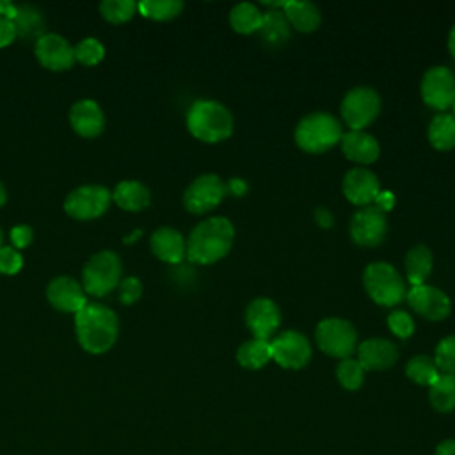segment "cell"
<instances>
[{
    "label": "cell",
    "mask_w": 455,
    "mask_h": 455,
    "mask_svg": "<svg viewBox=\"0 0 455 455\" xmlns=\"http://www.w3.org/2000/svg\"><path fill=\"white\" fill-rule=\"evenodd\" d=\"M235 242V228L229 219L213 215L201 220L185 240V256L197 265H212L222 259Z\"/></svg>",
    "instance_id": "1"
},
{
    "label": "cell",
    "mask_w": 455,
    "mask_h": 455,
    "mask_svg": "<svg viewBox=\"0 0 455 455\" xmlns=\"http://www.w3.org/2000/svg\"><path fill=\"white\" fill-rule=\"evenodd\" d=\"M75 334L80 347L89 354L108 352L119 334L117 315L98 302H87L75 313Z\"/></svg>",
    "instance_id": "2"
},
{
    "label": "cell",
    "mask_w": 455,
    "mask_h": 455,
    "mask_svg": "<svg viewBox=\"0 0 455 455\" xmlns=\"http://www.w3.org/2000/svg\"><path fill=\"white\" fill-rule=\"evenodd\" d=\"M188 132L203 142H220L233 133L235 119L226 105L217 100H196L185 116Z\"/></svg>",
    "instance_id": "3"
},
{
    "label": "cell",
    "mask_w": 455,
    "mask_h": 455,
    "mask_svg": "<svg viewBox=\"0 0 455 455\" xmlns=\"http://www.w3.org/2000/svg\"><path fill=\"white\" fill-rule=\"evenodd\" d=\"M343 135L341 123L331 112H311L304 116L293 132L297 146L306 153H323L334 148Z\"/></svg>",
    "instance_id": "4"
},
{
    "label": "cell",
    "mask_w": 455,
    "mask_h": 455,
    "mask_svg": "<svg viewBox=\"0 0 455 455\" xmlns=\"http://www.w3.org/2000/svg\"><path fill=\"white\" fill-rule=\"evenodd\" d=\"M123 263L117 252L103 249L94 252L82 268V288L92 297H105L121 283Z\"/></svg>",
    "instance_id": "5"
},
{
    "label": "cell",
    "mask_w": 455,
    "mask_h": 455,
    "mask_svg": "<svg viewBox=\"0 0 455 455\" xmlns=\"http://www.w3.org/2000/svg\"><path fill=\"white\" fill-rule=\"evenodd\" d=\"M363 284L370 299L380 306H395L405 299L407 288L402 274L386 261H373L363 272Z\"/></svg>",
    "instance_id": "6"
},
{
    "label": "cell",
    "mask_w": 455,
    "mask_h": 455,
    "mask_svg": "<svg viewBox=\"0 0 455 455\" xmlns=\"http://www.w3.org/2000/svg\"><path fill=\"white\" fill-rule=\"evenodd\" d=\"M315 339L318 348L338 359L350 357L357 348V331L345 318H323L315 329Z\"/></svg>",
    "instance_id": "7"
},
{
    "label": "cell",
    "mask_w": 455,
    "mask_h": 455,
    "mask_svg": "<svg viewBox=\"0 0 455 455\" xmlns=\"http://www.w3.org/2000/svg\"><path fill=\"white\" fill-rule=\"evenodd\" d=\"M339 112L350 130H364L380 112V96L370 85H355L343 96Z\"/></svg>",
    "instance_id": "8"
},
{
    "label": "cell",
    "mask_w": 455,
    "mask_h": 455,
    "mask_svg": "<svg viewBox=\"0 0 455 455\" xmlns=\"http://www.w3.org/2000/svg\"><path fill=\"white\" fill-rule=\"evenodd\" d=\"M112 203V192L105 185L89 183L73 188L64 199V212L76 220L101 217Z\"/></svg>",
    "instance_id": "9"
},
{
    "label": "cell",
    "mask_w": 455,
    "mask_h": 455,
    "mask_svg": "<svg viewBox=\"0 0 455 455\" xmlns=\"http://www.w3.org/2000/svg\"><path fill=\"white\" fill-rule=\"evenodd\" d=\"M226 194V183L220 180V176L206 172L188 183L183 192V206L196 215L208 213L222 203Z\"/></svg>",
    "instance_id": "10"
},
{
    "label": "cell",
    "mask_w": 455,
    "mask_h": 455,
    "mask_svg": "<svg viewBox=\"0 0 455 455\" xmlns=\"http://www.w3.org/2000/svg\"><path fill=\"white\" fill-rule=\"evenodd\" d=\"M272 359L286 370H300L311 359V345L299 331H283L270 339Z\"/></svg>",
    "instance_id": "11"
},
{
    "label": "cell",
    "mask_w": 455,
    "mask_h": 455,
    "mask_svg": "<svg viewBox=\"0 0 455 455\" xmlns=\"http://www.w3.org/2000/svg\"><path fill=\"white\" fill-rule=\"evenodd\" d=\"M419 92L430 108L444 112L455 100V75L446 66H432L423 73Z\"/></svg>",
    "instance_id": "12"
},
{
    "label": "cell",
    "mask_w": 455,
    "mask_h": 455,
    "mask_svg": "<svg viewBox=\"0 0 455 455\" xmlns=\"http://www.w3.org/2000/svg\"><path fill=\"white\" fill-rule=\"evenodd\" d=\"M350 238L363 247L379 245L387 233V217L375 204L359 208L348 224Z\"/></svg>",
    "instance_id": "13"
},
{
    "label": "cell",
    "mask_w": 455,
    "mask_h": 455,
    "mask_svg": "<svg viewBox=\"0 0 455 455\" xmlns=\"http://www.w3.org/2000/svg\"><path fill=\"white\" fill-rule=\"evenodd\" d=\"M405 299L411 309L427 320H443L451 311L450 297L443 290L430 284L411 286L405 293Z\"/></svg>",
    "instance_id": "14"
},
{
    "label": "cell",
    "mask_w": 455,
    "mask_h": 455,
    "mask_svg": "<svg viewBox=\"0 0 455 455\" xmlns=\"http://www.w3.org/2000/svg\"><path fill=\"white\" fill-rule=\"evenodd\" d=\"M34 53L37 62L50 71H66L75 62L71 43L55 32H46L36 39Z\"/></svg>",
    "instance_id": "15"
},
{
    "label": "cell",
    "mask_w": 455,
    "mask_h": 455,
    "mask_svg": "<svg viewBox=\"0 0 455 455\" xmlns=\"http://www.w3.org/2000/svg\"><path fill=\"white\" fill-rule=\"evenodd\" d=\"M245 325L258 339L270 341L281 325V309L268 297H256L245 307Z\"/></svg>",
    "instance_id": "16"
},
{
    "label": "cell",
    "mask_w": 455,
    "mask_h": 455,
    "mask_svg": "<svg viewBox=\"0 0 455 455\" xmlns=\"http://www.w3.org/2000/svg\"><path fill=\"white\" fill-rule=\"evenodd\" d=\"M345 197L357 206H368L380 192V181L377 174L366 167H352L343 176L341 183Z\"/></svg>",
    "instance_id": "17"
},
{
    "label": "cell",
    "mask_w": 455,
    "mask_h": 455,
    "mask_svg": "<svg viewBox=\"0 0 455 455\" xmlns=\"http://www.w3.org/2000/svg\"><path fill=\"white\" fill-rule=\"evenodd\" d=\"M46 299L57 311L73 315L87 304L82 283L69 275L53 277L46 286Z\"/></svg>",
    "instance_id": "18"
},
{
    "label": "cell",
    "mask_w": 455,
    "mask_h": 455,
    "mask_svg": "<svg viewBox=\"0 0 455 455\" xmlns=\"http://www.w3.org/2000/svg\"><path fill=\"white\" fill-rule=\"evenodd\" d=\"M357 361L363 370L370 371H382L391 368L398 359V348L393 341L386 338H368L361 341L355 348Z\"/></svg>",
    "instance_id": "19"
},
{
    "label": "cell",
    "mask_w": 455,
    "mask_h": 455,
    "mask_svg": "<svg viewBox=\"0 0 455 455\" xmlns=\"http://www.w3.org/2000/svg\"><path fill=\"white\" fill-rule=\"evenodd\" d=\"M69 124L80 137L92 139L105 130V114L94 100L82 98L69 108Z\"/></svg>",
    "instance_id": "20"
},
{
    "label": "cell",
    "mask_w": 455,
    "mask_h": 455,
    "mask_svg": "<svg viewBox=\"0 0 455 455\" xmlns=\"http://www.w3.org/2000/svg\"><path fill=\"white\" fill-rule=\"evenodd\" d=\"M341 149L345 156L361 165L373 164L380 155V146L377 139L364 130H348L341 135Z\"/></svg>",
    "instance_id": "21"
},
{
    "label": "cell",
    "mask_w": 455,
    "mask_h": 455,
    "mask_svg": "<svg viewBox=\"0 0 455 455\" xmlns=\"http://www.w3.org/2000/svg\"><path fill=\"white\" fill-rule=\"evenodd\" d=\"M151 252L165 263H180L185 258V238L172 226H160L149 238Z\"/></svg>",
    "instance_id": "22"
},
{
    "label": "cell",
    "mask_w": 455,
    "mask_h": 455,
    "mask_svg": "<svg viewBox=\"0 0 455 455\" xmlns=\"http://www.w3.org/2000/svg\"><path fill=\"white\" fill-rule=\"evenodd\" d=\"M283 12L299 32H313L322 23V11L315 2L309 0H284Z\"/></svg>",
    "instance_id": "23"
},
{
    "label": "cell",
    "mask_w": 455,
    "mask_h": 455,
    "mask_svg": "<svg viewBox=\"0 0 455 455\" xmlns=\"http://www.w3.org/2000/svg\"><path fill=\"white\" fill-rule=\"evenodd\" d=\"M112 201L126 212H140L149 206L151 192L139 180H123L112 192Z\"/></svg>",
    "instance_id": "24"
},
{
    "label": "cell",
    "mask_w": 455,
    "mask_h": 455,
    "mask_svg": "<svg viewBox=\"0 0 455 455\" xmlns=\"http://www.w3.org/2000/svg\"><path fill=\"white\" fill-rule=\"evenodd\" d=\"M434 265V256L432 251L425 245V243H416L412 245L403 259V267H405V277L407 283L411 286H418V284H425L427 277L430 275Z\"/></svg>",
    "instance_id": "25"
},
{
    "label": "cell",
    "mask_w": 455,
    "mask_h": 455,
    "mask_svg": "<svg viewBox=\"0 0 455 455\" xmlns=\"http://www.w3.org/2000/svg\"><path fill=\"white\" fill-rule=\"evenodd\" d=\"M290 23L283 12V9H268L263 12V23L258 30V36L261 37L263 43L270 44V46H281L284 44L290 36Z\"/></svg>",
    "instance_id": "26"
},
{
    "label": "cell",
    "mask_w": 455,
    "mask_h": 455,
    "mask_svg": "<svg viewBox=\"0 0 455 455\" xmlns=\"http://www.w3.org/2000/svg\"><path fill=\"white\" fill-rule=\"evenodd\" d=\"M428 142L439 151H448V149L455 148V117H453V114L439 112L430 119Z\"/></svg>",
    "instance_id": "27"
},
{
    "label": "cell",
    "mask_w": 455,
    "mask_h": 455,
    "mask_svg": "<svg viewBox=\"0 0 455 455\" xmlns=\"http://www.w3.org/2000/svg\"><path fill=\"white\" fill-rule=\"evenodd\" d=\"M263 23V12L251 2H240L229 11V25L238 34H258Z\"/></svg>",
    "instance_id": "28"
},
{
    "label": "cell",
    "mask_w": 455,
    "mask_h": 455,
    "mask_svg": "<svg viewBox=\"0 0 455 455\" xmlns=\"http://www.w3.org/2000/svg\"><path fill=\"white\" fill-rule=\"evenodd\" d=\"M236 361L240 366H243L247 370L263 368L268 361H272L270 341L258 339V338L243 341L236 350Z\"/></svg>",
    "instance_id": "29"
},
{
    "label": "cell",
    "mask_w": 455,
    "mask_h": 455,
    "mask_svg": "<svg viewBox=\"0 0 455 455\" xmlns=\"http://www.w3.org/2000/svg\"><path fill=\"white\" fill-rule=\"evenodd\" d=\"M428 402L437 412H451L455 409V375L439 373L428 386Z\"/></svg>",
    "instance_id": "30"
},
{
    "label": "cell",
    "mask_w": 455,
    "mask_h": 455,
    "mask_svg": "<svg viewBox=\"0 0 455 455\" xmlns=\"http://www.w3.org/2000/svg\"><path fill=\"white\" fill-rule=\"evenodd\" d=\"M439 373L441 371L437 370L434 359L427 354L412 355L405 364V375L414 384H419V386H432L439 377Z\"/></svg>",
    "instance_id": "31"
},
{
    "label": "cell",
    "mask_w": 455,
    "mask_h": 455,
    "mask_svg": "<svg viewBox=\"0 0 455 455\" xmlns=\"http://www.w3.org/2000/svg\"><path fill=\"white\" fill-rule=\"evenodd\" d=\"M137 11L149 20L167 21L176 18L183 11L181 0H142L137 4Z\"/></svg>",
    "instance_id": "32"
},
{
    "label": "cell",
    "mask_w": 455,
    "mask_h": 455,
    "mask_svg": "<svg viewBox=\"0 0 455 455\" xmlns=\"http://www.w3.org/2000/svg\"><path fill=\"white\" fill-rule=\"evenodd\" d=\"M14 27H16V36H21V37L37 36V39H39L43 36L44 18L32 5H18V14L14 18Z\"/></svg>",
    "instance_id": "33"
},
{
    "label": "cell",
    "mask_w": 455,
    "mask_h": 455,
    "mask_svg": "<svg viewBox=\"0 0 455 455\" xmlns=\"http://www.w3.org/2000/svg\"><path fill=\"white\" fill-rule=\"evenodd\" d=\"M336 379L347 391H355L364 382V370L357 359L345 357L336 366Z\"/></svg>",
    "instance_id": "34"
},
{
    "label": "cell",
    "mask_w": 455,
    "mask_h": 455,
    "mask_svg": "<svg viewBox=\"0 0 455 455\" xmlns=\"http://www.w3.org/2000/svg\"><path fill=\"white\" fill-rule=\"evenodd\" d=\"M101 16L110 23H124L137 12V2L133 0H103L100 4Z\"/></svg>",
    "instance_id": "35"
},
{
    "label": "cell",
    "mask_w": 455,
    "mask_h": 455,
    "mask_svg": "<svg viewBox=\"0 0 455 455\" xmlns=\"http://www.w3.org/2000/svg\"><path fill=\"white\" fill-rule=\"evenodd\" d=\"M75 60H78L84 66H96L105 57V46L96 37H84L75 46Z\"/></svg>",
    "instance_id": "36"
},
{
    "label": "cell",
    "mask_w": 455,
    "mask_h": 455,
    "mask_svg": "<svg viewBox=\"0 0 455 455\" xmlns=\"http://www.w3.org/2000/svg\"><path fill=\"white\" fill-rule=\"evenodd\" d=\"M432 359L441 373L455 375V334L444 336L437 343Z\"/></svg>",
    "instance_id": "37"
},
{
    "label": "cell",
    "mask_w": 455,
    "mask_h": 455,
    "mask_svg": "<svg viewBox=\"0 0 455 455\" xmlns=\"http://www.w3.org/2000/svg\"><path fill=\"white\" fill-rule=\"evenodd\" d=\"M387 325L389 331L398 338H409L414 332V320L409 313L396 309L387 315Z\"/></svg>",
    "instance_id": "38"
},
{
    "label": "cell",
    "mask_w": 455,
    "mask_h": 455,
    "mask_svg": "<svg viewBox=\"0 0 455 455\" xmlns=\"http://www.w3.org/2000/svg\"><path fill=\"white\" fill-rule=\"evenodd\" d=\"M23 258L12 245H2L0 247V274L14 275L21 270Z\"/></svg>",
    "instance_id": "39"
},
{
    "label": "cell",
    "mask_w": 455,
    "mask_h": 455,
    "mask_svg": "<svg viewBox=\"0 0 455 455\" xmlns=\"http://www.w3.org/2000/svg\"><path fill=\"white\" fill-rule=\"evenodd\" d=\"M117 290H119V300L123 304H133L142 295V283H140L139 277L128 275V277L121 279Z\"/></svg>",
    "instance_id": "40"
},
{
    "label": "cell",
    "mask_w": 455,
    "mask_h": 455,
    "mask_svg": "<svg viewBox=\"0 0 455 455\" xmlns=\"http://www.w3.org/2000/svg\"><path fill=\"white\" fill-rule=\"evenodd\" d=\"M9 236H11L12 247L18 251V249L28 247V245L32 243V240H34V229H32L28 224H16V226L11 228Z\"/></svg>",
    "instance_id": "41"
},
{
    "label": "cell",
    "mask_w": 455,
    "mask_h": 455,
    "mask_svg": "<svg viewBox=\"0 0 455 455\" xmlns=\"http://www.w3.org/2000/svg\"><path fill=\"white\" fill-rule=\"evenodd\" d=\"M16 37V27L14 21L9 18L0 16V48L9 46Z\"/></svg>",
    "instance_id": "42"
},
{
    "label": "cell",
    "mask_w": 455,
    "mask_h": 455,
    "mask_svg": "<svg viewBox=\"0 0 455 455\" xmlns=\"http://www.w3.org/2000/svg\"><path fill=\"white\" fill-rule=\"evenodd\" d=\"M373 203L377 208H380L384 213H387L395 206V194L389 190H380Z\"/></svg>",
    "instance_id": "43"
},
{
    "label": "cell",
    "mask_w": 455,
    "mask_h": 455,
    "mask_svg": "<svg viewBox=\"0 0 455 455\" xmlns=\"http://www.w3.org/2000/svg\"><path fill=\"white\" fill-rule=\"evenodd\" d=\"M315 220H316V224L320 228L329 229L332 226V222H334V217H332L331 210H327L325 206H316L315 208Z\"/></svg>",
    "instance_id": "44"
},
{
    "label": "cell",
    "mask_w": 455,
    "mask_h": 455,
    "mask_svg": "<svg viewBox=\"0 0 455 455\" xmlns=\"http://www.w3.org/2000/svg\"><path fill=\"white\" fill-rule=\"evenodd\" d=\"M247 183L242 180V178H231L228 183H226V190L228 194H233V196H243L247 192Z\"/></svg>",
    "instance_id": "45"
},
{
    "label": "cell",
    "mask_w": 455,
    "mask_h": 455,
    "mask_svg": "<svg viewBox=\"0 0 455 455\" xmlns=\"http://www.w3.org/2000/svg\"><path fill=\"white\" fill-rule=\"evenodd\" d=\"M16 14H18V5H14V4L9 2V0H0V16L9 18V20L14 21Z\"/></svg>",
    "instance_id": "46"
},
{
    "label": "cell",
    "mask_w": 455,
    "mask_h": 455,
    "mask_svg": "<svg viewBox=\"0 0 455 455\" xmlns=\"http://www.w3.org/2000/svg\"><path fill=\"white\" fill-rule=\"evenodd\" d=\"M435 455H455V439H444L437 444Z\"/></svg>",
    "instance_id": "47"
},
{
    "label": "cell",
    "mask_w": 455,
    "mask_h": 455,
    "mask_svg": "<svg viewBox=\"0 0 455 455\" xmlns=\"http://www.w3.org/2000/svg\"><path fill=\"white\" fill-rule=\"evenodd\" d=\"M448 52L455 59V25L450 28V34H448Z\"/></svg>",
    "instance_id": "48"
},
{
    "label": "cell",
    "mask_w": 455,
    "mask_h": 455,
    "mask_svg": "<svg viewBox=\"0 0 455 455\" xmlns=\"http://www.w3.org/2000/svg\"><path fill=\"white\" fill-rule=\"evenodd\" d=\"M5 201H7V190H5L4 183L0 181V206H4V204H5Z\"/></svg>",
    "instance_id": "49"
},
{
    "label": "cell",
    "mask_w": 455,
    "mask_h": 455,
    "mask_svg": "<svg viewBox=\"0 0 455 455\" xmlns=\"http://www.w3.org/2000/svg\"><path fill=\"white\" fill-rule=\"evenodd\" d=\"M140 233H142V231H140V229H137V231H133V233H132V235H130V236H126V238H124V242H126V243H132V242H133V240H135V238H137V236H139V235H140Z\"/></svg>",
    "instance_id": "50"
},
{
    "label": "cell",
    "mask_w": 455,
    "mask_h": 455,
    "mask_svg": "<svg viewBox=\"0 0 455 455\" xmlns=\"http://www.w3.org/2000/svg\"><path fill=\"white\" fill-rule=\"evenodd\" d=\"M451 110H453V112H451L453 117H455V100H453V103H451Z\"/></svg>",
    "instance_id": "51"
},
{
    "label": "cell",
    "mask_w": 455,
    "mask_h": 455,
    "mask_svg": "<svg viewBox=\"0 0 455 455\" xmlns=\"http://www.w3.org/2000/svg\"><path fill=\"white\" fill-rule=\"evenodd\" d=\"M0 247H2V229H0Z\"/></svg>",
    "instance_id": "52"
}]
</instances>
